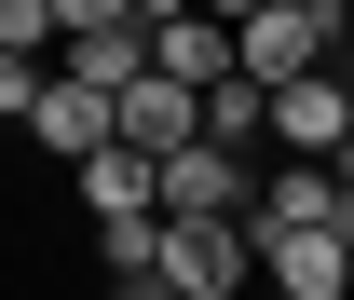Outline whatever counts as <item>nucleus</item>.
Wrapping results in <instances>:
<instances>
[{
	"mask_svg": "<svg viewBox=\"0 0 354 300\" xmlns=\"http://www.w3.org/2000/svg\"><path fill=\"white\" fill-rule=\"evenodd\" d=\"M109 136H123V150H150V164H164V150H191V136H205V82L136 69V82L109 96Z\"/></svg>",
	"mask_w": 354,
	"mask_h": 300,
	"instance_id": "7ed1b4c3",
	"label": "nucleus"
},
{
	"mask_svg": "<svg viewBox=\"0 0 354 300\" xmlns=\"http://www.w3.org/2000/svg\"><path fill=\"white\" fill-rule=\"evenodd\" d=\"M205 136H218V150H259V136H272V82H245V69L205 82Z\"/></svg>",
	"mask_w": 354,
	"mask_h": 300,
	"instance_id": "9d476101",
	"label": "nucleus"
},
{
	"mask_svg": "<svg viewBox=\"0 0 354 300\" xmlns=\"http://www.w3.org/2000/svg\"><path fill=\"white\" fill-rule=\"evenodd\" d=\"M259 205V177H245V150H218V136H191V150H164V218H245Z\"/></svg>",
	"mask_w": 354,
	"mask_h": 300,
	"instance_id": "39448f33",
	"label": "nucleus"
},
{
	"mask_svg": "<svg viewBox=\"0 0 354 300\" xmlns=\"http://www.w3.org/2000/svg\"><path fill=\"white\" fill-rule=\"evenodd\" d=\"M354 136V96H341V69H300V82H272V150L286 164H327Z\"/></svg>",
	"mask_w": 354,
	"mask_h": 300,
	"instance_id": "20e7f679",
	"label": "nucleus"
},
{
	"mask_svg": "<svg viewBox=\"0 0 354 300\" xmlns=\"http://www.w3.org/2000/svg\"><path fill=\"white\" fill-rule=\"evenodd\" d=\"M55 14H68V28H109V14H136V0H55ZM136 28H150V14H136Z\"/></svg>",
	"mask_w": 354,
	"mask_h": 300,
	"instance_id": "4468645a",
	"label": "nucleus"
},
{
	"mask_svg": "<svg viewBox=\"0 0 354 300\" xmlns=\"http://www.w3.org/2000/svg\"><path fill=\"white\" fill-rule=\"evenodd\" d=\"M150 69H177V82H232V28H218V14H164V28H150Z\"/></svg>",
	"mask_w": 354,
	"mask_h": 300,
	"instance_id": "1a4fd4ad",
	"label": "nucleus"
},
{
	"mask_svg": "<svg viewBox=\"0 0 354 300\" xmlns=\"http://www.w3.org/2000/svg\"><path fill=\"white\" fill-rule=\"evenodd\" d=\"M28 136H41L55 164H82V150H109V96L55 69V82H41V109H28Z\"/></svg>",
	"mask_w": 354,
	"mask_h": 300,
	"instance_id": "6e6552de",
	"label": "nucleus"
},
{
	"mask_svg": "<svg viewBox=\"0 0 354 300\" xmlns=\"http://www.w3.org/2000/svg\"><path fill=\"white\" fill-rule=\"evenodd\" d=\"M164 287L177 300H245L259 287V232L245 218H164Z\"/></svg>",
	"mask_w": 354,
	"mask_h": 300,
	"instance_id": "f03ea898",
	"label": "nucleus"
},
{
	"mask_svg": "<svg viewBox=\"0 0 354 300\" xmlns=\"http://www.w3.org/2000/svg\"><path fill=\"white\" fill-rule=\"evenodd\" d=\"M95 259H109V287L123 273H164V218H95Z\"/></svg>",
	"mask_w": 354,
	"mask_h": 300,
	"instance_id": "9b49d317",
	"label": "nucleus"
},
{
	"mask_svg": "<svg viewBox=\"0 0 354 300\" xmlns=\"http://www.w3.org/2000/svg\"><path fill=\"white\" fill-rule=\"evenodd\" d=\"M136 14H150V28H164V14H205V0H136Z\"/></svg>",
	"mask_w": 354,
	"mask_h": 300,
	"instance_id": "2eb2a0df",
	"label": "nucleus"
},
{
	"mask_svg": "<svg viewBox=\"0 0 354 300\" xmlns=\"http://www.w3.org/2000/svg\"><path fill=\"white\" fill-rule=\"evenodd\" d=\"M245 232H259L272 300H354V232H327V218H245Z\"/></svg>",
	"mask_w": 354,
	"mask_h": 300,
	"instance_id": "f257e3e1",
	"label": "nucleus"
},
{
	"mask_svg": "<svg viewBox=\"0 0 354 300\" xmlns=\"http://www.w3.org/2000/svg\"><path fill=\"white\" fill-rule=\"evenodd\" d=\"M55 69H68V82H95V96H123L136 69H150V28H136V14H109V28H68V42H55Z\"/></svg>",
	"mask_w": 354,
	"mask_h": 300,
	"instance_id": "0eeeda50",
	"label": "nucleus"
},
{
	"mask_svg": "<svg viewBox=\"0 0 354 300\" xmlns=\"http://www.w3.org/2000/svg\"><path fill=\"white\" fill-rule=\"evenodd\" d=\"M245 300H272V287H245Z\"/></svg>",
	"mask_w": 354,
	"mask_h": 300,
	"instance_id": "a211bd4d",
	"label": "nucleus"
},
{
	"mask_svg": "<svg viewBox=\"0 0 354 300\" xmlns=\"http://www.w3.org/2000/svg\"><path fill=\"white\" fill-rule=\"evenodd\" d=\"M327 177H341V191H354V136H341V150H327Z\"/></svg>",
	"mask_w": 354,
	"mask_h": 300,
	"instance_id": "dca6fc26",
	"label": "nucleus"
},
{
	"mask_svg": "<svg viewBox=\"0 0 354 300\" xmlns=\"http://www.w3.org/2000/svg\"><path fill=\"white\" fill-rule=\"evenodd\" d=\"M82 218H164V164H150V150H123V136H109V150H82Z\"/></svg>",
	"mask_w": 354,
	"mask_h": 300,
	"instance_id": "423d86ee",
	"label": "nucleus"
},
{
	"mask_svg": "<svg viewBox=\"0 0 354 300\" xmlns=\"http://www.w3.org/2000/svg\"><path fill=\"white\" fill-rule=\"evenodd\" d=\"M41 82H55V55H0V123H28V109H41Z\"/></svg>",
	"mask_w": 354,
	"mask_h": 300,
	"instance_id": "ddd939ff",
	"label": "nucleus"
},
{
	"mask_svg": "<svg viewBox=\"0 0 354 300\" xmlns=\"http://www.w3.org/2000/svg\"><path fill=\"white\" fill-rule=\"evenodd\" d=\"M205 14H218V28H232V14H259V0H205Z\"/></svg>",
	"mask_w": 354,
	"mask_h": 300,
	"instance_id": "f3484780",
	"label": "nucleus"
},
{
	"mask_svg": "<svg viewBox=\"0 0 354 300\" xmlns=\"http://www.w3.org/2000/svg\"><path fill=\"white\" fill-rule=\"evenodd\" d=\"M55 42H68L55 0H0V55H55Z\"/></svg>",
	"mask_w": 354,
	"mask_h": 300,
	"instance_id": "f8f14e48",
	"label": "nucleus"
}]
</instances>
